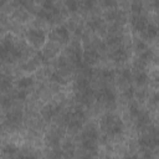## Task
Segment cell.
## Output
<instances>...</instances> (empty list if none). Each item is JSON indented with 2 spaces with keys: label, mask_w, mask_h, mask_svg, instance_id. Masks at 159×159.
<instances>
[{
  "label": "cell",
  "mask_w": 159,
  "mask_h": 159,
  "mask_svg": "<svg viewBox=\"0 0 159 159\" xmlns=\"http://www.w3.org/2000/svg\"><path fill=\"white\" fill-rule=\"evenodd\" d=\"M101 129L107 137H118L124 132V123L123 120L114 113H106L99 122Z\"/></svg>",
  "instance_id": "cell-1"
},
{
  "label": "cell",
  "mask_w": 159,
  "mask_h": 159,
  "mask_svg": "<svg viewBox=\"0 0 159 159\" xmlns=\"http://www.w3.org/2000/svg\"><path fill=\"white\" fill-rule=\"evenodd\" d=\"M26 40L32 47L39 50L46 42V32L42 29H30L26 32Z\"/></svg>",
  "instance_id": "cell-2"
},
{
  "label": "cell",
  "mask_w": 159,
  "mask_h": 159,
  "mask_svg": "<svg viewBox=\"0 0 159 159\" xmlns=\"http://www.w3.org/2000/svg\"><path fill=\"white\" fill-rule=\"evenodd\" d=\"M94 98H97L98 101L103 102L107 106H114V103H116V93L112 88H109L107 86L102 87L97 93L94 92Z\"/></svg>",
  "instance_id": "cell-3"
},
{
  "label": "cell",
  "mask_w": 159,
  "mask_h": 159,
  "mask_svg": "<svg viewBox=\"0 0 159 159\" xmlns=\"http://www.w3.org/2000/svg\"><path fill=\"white\" fill-rule=\"evenodd\" d=\"M52 41H56L58 43H68L70 42V30L65 25L56 26L51 32Z\"/></svg>",
  "instance_id": "cell-4"
},
{
  "label": "cell",
  "mask_w": 159,
  "mask_h": 159,
  "mask_svg": "<svg viewBox=\"0 0 159 159\" xmlns=\"http://www.w3.org/2000/svg\"><path fill=\"white\" fill-rule=\"evenodd\" d=\"M82 60H83V63L87 65V66H92L94 63L98 62L99 60V52L92 47V48H86L84 51H82Z\"/></svg>",
  "instance_id": "cell-5"
},
{
  "label": "cell",
  "mask_w": 159,
  "mask_h": 159,
  "mask_svg": "<svg viewBox=\"0 0 159 159\" xmlns=\"http://www.w3.org/2000/svg\"><path fill=\"white\" fill-rule=\"evenodd\" d=\"M109 57L112 61H114L117 63H122V62H125L128 60V51L125 50L124 46L119 45V46L114 47V50L109 53Z\"/></svg>",
  "instance_id": "cell-6"
},
{
  "label": "cell",
  "mask_w": 159,
  "mask_h": 159,
  "mask_svg": "<svg viewBox=\"0 0 159 159\" xmlns=\"http://www.w3.org/2000/svg\"><path fill=\"white\" fill-rule=\"evenodd\" d=\"M60 112H61V106H60V104H53V103H51V104H47V106H45V107L42 108L41 114H42L43 119L48 122V120H52L55 117H57Z\"/></svg>",
  "instance_id": "cell-7"
},
{
  "label": "cell",
  "mask_w": 159,
  "mask_h": 159,
  "mask_svg": "<svg viewBox=\"0 0 159 159\" xmlns=\"http://www.w3.org/2000/svg\"><path fill=\"white\" fill-rule=\"evenodd\" d=\"M6 124L9 127H17L22 120V111L21 109H12L6 114Z\"/></svg>",
  "instance_id": "cell-8"
},
{
  "label": "cell",
  "mask_w": 159,
  "mask_h": 159,
  "mask_svg": "<svg viewBox=\"0 0 159 159\" xmlns=\"http://www.w3.org/2000/svg\"><path fill=\"white\" fill-rule=\"evenodd\" d=\"M147 24H148V20H147V17L143 16L142 14H139V15H133L132 19H130V25H132V27L134 29V31H137V32H139V34L145 29Z\"/></svg>",
  "instance_id": "cell-9"
},
{
  "label": "cell",
  "mask_w": 159,
  "mask_h": 159,
  "mask_svg": "<svg viewBox=\"0 0 159 159\" xmlns=\"http://www.w3.org/2000/svg\"><path fill=\"white\" fill-rule=\"evenodd\" d=\"M140 35L143 36L144 40H154L157 37V35H158V27H157V25L153 24V22H148L147 26H145V29L140 32Z\"/></svg>",
  "instance_id": "cell-10"
},
{
  "label": "cell",
  "mask_w": 159,
  "mask_h": 159,
  "mask_svg": "<svg viewBox=\"0 0 159 159\" xmlns=\"http://www.w3.org/2000/svg\"><path fill=\"white\" fill-rule=\"evenodd\" d=\"M97 148H98L97 140H93V139H82V149L86 150V152H88V157L96 155Z\"/></svg>",
  "instance_id": "cell-11"
},
{
  "label": "cell",
  "mask_w": 159,
  "mask_h": 159,
  "mask_svg": "<svg viewBox=\"0 0 159 159\" xmlns=\"http://www.w3.org/2000/svg\"><path fill=\"white\" fill-rule=\"evenodd\" d=\"M135 120H137V128L142 129V130L148 128V125L150 124V118H149L148 113H145L143 111H140V113L135 117Z\"/></svg>",
  "instance_id": "cell-12"
},
{
  "label": "cell",
  "mask_w": 159,
  "mask_h": 159,
  "mask_svg": "<svg viewBox=\"0 0 159 159\" xmlns=\"http://www.w3.org/2000/svg\"><path fill=\"white\" fill-rule=\"evenodd\" d=\"M99 138V133L97 130V128L94 125H88L83 129L82 132V139H93V140H98Z\"/></svg>",
  "instance_id": "cell-13"
},
{
  "label": "cell",
  "mask_w": 159,
  "mask_h": 159,
  "mask_svg": "<svg viewBox=\"0 0 159 159\" xmlns=\"http://www.w3.org/2000/svg\"><path fill=\"white\" fill-rule=\"evenodd\" d=\"M62 135H63V134L60 133L58 130H53V132H51V133L47 135L46 142H47V144H50L51 147H53V148H58Z\"/></svg>",
  "instance_id": "cell-14"
},
{
  "label": "cell",
  "mask_w": 159,
  "mask_h": 159,
  "mask_svg": "<svg viewBox=\"0 0 159 159\" xmlns=\"http://www.w3.org/2000/svg\"><path fill=\"white\" fill-rule=\"evenodd\" d=\"M106 19L112 21V22H116V24H119L123 19H124V15L120 10H117V9H111L107 14H106Z\"/></svg>",
  "instance_id": "cell-15"
},
{
  "label": "cell",
  "mask_w": 159,
  "mask_h": 159,
  "mask_svg": "<svg viewBox=\"0 0 159 159\" xmlns=\"http://www.w3.org/2000/svg\"><path fill=\"white\" fill-rule=\"evenodd\" d=\"M34 82H35V80L32 76H24L16 81V87L19 89H27L34 84Z\"/></svg>",
  "instance_id": "cell-16"
},
{
  "label": "cell",
  "mask_w": 159,
  "mask_h": 159,
  "mask_svg": "<svg viewBox=\"0 0 159 159\" xmlns=\"http://www.w3.org/2000/svg\"><path fill=\"white\" fill-rule=\"evenodd\" d=\"M122 40H123V36L120 34H109L104 41V43L107 46H111V47H116V46H119L122 45Z\"/></svg>",
  "instance_id": "cell-17"
},
{
  "label": "cell",
  "mask_w": 159,
  "mask_h": 159,
  "mask_svg": "<svg viewBox=\"0 0 159 159\" xmlns=\"http://www.w3.org/2000/svg\"><path fill=\"white\" fill-rule=\"evenodd\" d=\"M132 80L135 82V84H137V86H139V87H140V86H144V84L149 81V76H148V73H147V72H144V71H142V70H140V71L138 70V71L135 72V75L133 76V78H132Z\"/></svg>",
  "instance_id": "cell-18"
},
{
  "label": "cell",
  "mask_w": 159,
  "mask_h": 159,
  "mask_svg": "<svg viewBox=\"0 0 159 159\" xmlns=\"http://www.w3.org/2000/svg\"><path fill=\"white\" fill-rule=\"evenodd\" d=\"M48 80H50L51 82L56 83V84H60V86H65V84L67 83V80H66V78L62 76V73L58 72V71L51 72L50 76H48Z\"/></svg>",
  "instance_id": "cell-19"
},
{
  "label": "cell",
  "mask_w": 159,
  "mask_h": 159,
  "mask_svg": "<svg viewBox=\"0 0 159 159\" xmlns=\"http://www.w3.org/2000/svg\"><path fill=\"white\" fill-rule=\"evenodd\" d=\"M103 25H104V22H103V20L99 19V17H93V19H91V20L87 22V26H88L92 31H98L99 29L103 27Z\"/></svg>",
  "instance_id": "cell-20"
},
{
  "label": "cell",
  "mask_w": 159,
  "mask_h": 159,
  "mask_svg": "<svg viewBox=\"0 0 159 159\" xmlns=\"http://www.w3.org/2000/svg\"><path fill=\"white\" fill-rule=\"evenodd\" d=\"M17 147L15 145V144H12V143H7V144H5L2 148H1V153H2V155H7V157H12V155H15L16 153H17Z\"/></svg>",
  "instance_id": "cell-21"
},
{
  "label": "cell",
  "mask_w": 159,
  "mask_h": 159,
  "mask_svg": "<svg viewBox=\"0 0 159 159\" xmlns=\"http://www.w3.org/2000/svg\"><path fill=\"white\" fill-rule=\"evenodd\" d=\"M65 6H66V9H67V11L70 14H75L80 9V5H78L77 0H66L65 1Z\"/></svg>",
  "instance_id": "cell-22"
},
{
  "label": "cell",
  "mask_w": 159,
  "mask_h": 159,
  "mask_svg": "<svg viewBox=\"0 0 159 159\" xmlns=\"http://www.w3.org/2000/svg\"><path fill=\"white\" fill-rule=\"evenodd\" d=\"M139 58L143 60L145 63H149V62L154 58V52H153L150 48H147V50L139 52Z\"/></svg>",
  "instance_id": "cell-23"
},
{
  "label": "cell",
  "mask_w": 159,
  "mask_h": 159,
  "mask_svg": "<svg viewBox=\"0 0 159 159\" xmlns=\"http://www.w3.org/2000/svg\"><path fill=\"white\" fill-rule=\"evenodd\" d=\"M39 65H40V62H39L36 58H34V60H30V61L25 62V63L22 65V70H24V71H27V72H32V71H35V70L37 68Z\"/></svg>",
  "instance_id": "cell-24"
},
{
  "label": "cell",
  "mask_w": 159,
  "mask_h": 159,
  "mask_svg": "<svg viewBox=\"0 0 159 159\" xmlns=\"http://www.w3.org/2000/svg\"><path fill=\"white\" fill-rule=\"evenodd\" d=\"M99 75H101L102 80H104V81H112L114 78V76H116V72L112 68H103L99 72Z\"/></svg>",
  "instance_id": "cell-25"
},
{
  "label": "cell",
  "mask_w": 159,
  "mask_h": 159,
  "mask_svg": "<svg viewBox=\"0 0 159 159\" xmlns=\"http://www.w3.org/2000/svg\"><path fill=\"white\" fill-rule=\"evenodd\" d=\"M128 109H129V114L133 117V118H135L139 113H140V108H139V104L137 103V102H132L129 106H128Z\"/></svg>",
  "instance_id": "cell-26"
},
{
  "label": "cell",
  "mask_w": 159,
  "mask_h": 159,
  "mask_svg": "<svg viewBox=\"0 0 159 159\" xmlns=\"http://www.w3.org/2000/svg\"><path fill=\"white\" fill-rule=\"evenodd\" d=\"M130 9H132L133 15H139V14H142V11H143V4H142L140 1H138V0H135V1L132 2Z\"/></svg>",
  "instance_id": "cell-27"
},
{
  "label": "cell",
  "mask_w": 159,
  "mask_h": 159,
  "mask_svg": "<svg viewBox=\"0 0 159 159\" xmlns=\"http://www.w3.org/2000/svg\"><path fill=\"white\" fill-rule=\"evenodd\" d=\"M134 94H135V89H134V87H132V86H128V87L124 89V92H123L124 98L128 99V101H132V99L134 98Z\"/></svg>",
  "instance_id": "cell-28"
},
{
  "label": "cell",
  "mask_w": 159,
  "mask_h": 159,
  "mask_svg": "<svg viewBox=\"0 0 159 159\" xmlns=\"http://www.w3.org/2000/svg\"><path fill=\"white\" fill-rule=\"evenodd\" d=\"M134 48L138 51V52H142V51H144V50H147L148 48V45H147V42L144 41V40H135V42H134Z\"/></svg>",
  "instance_id": "cell-29"
},
{
  "label": "cell",
  "mask_w": 159,
  "mask_h": 159,
  "mask_svg": "<svg viewBox=\"0 0 159 159\" xmlns=\"http://www.w3.org/2000/svg\"><path fill=\"white\" fill-rule=\"evenodd\" d=\"M11 104H12V101H11V98H10L9 96H2V97L0 98V106H1L2 108L9 109V108L11 107Z\"/></svg>",
  "instance_id": "cell-30"
},
{
  "label": "cell",
  "mask_w": 159,
  "mask_h": 159,
  "mask_svg": "<svg viewBox=\"0 0 159 159\" xmlns=\"http://www.w3.org/2000/svg\"><path fill=\"white\" fill-rule=\"evenodd\" d=\"M120 77H122V80H124L125 82H130L132 81V78H133V76H132V72H130V70L129 68H123L122 71H120Z\"/></svg>",
  "instance_id": "cell-31"
},
{
  "label": "cell",
  "mask_w": 159,
  "mask_h": 159,
  "mask_svg": "<svg viewBox=\"0 0 159 159\" xmlns=\"http://www.w3.org/2000/svg\"><path fill=\"white\" fill-rule=\"evenodd\" d=\"M27 96H29L27 89H19L17 88V91L15 92V98L19 101H25L27 98Z\"/></svg>",
  "instance_id": "cell-32"
},
{
  "label": "cell",
  "mask_w": 159,
  "mask_h": 159,
  "mask_svg": "<svg viewBox=\"0 0 159 159\" xmlns=\"http://www.w3.org/2000/svg\"><path fill=\"white\" fill-rule=\"evenodd\" d=\"M42 9L47 10V11H52L55 9V2L53 0H42Z\"/></svg>",
  "instance_id": "cell-33"
},
{
  "label": "cell",
  "mask_w": 159,
  "mask_h": 159,
  "mask_svg": "<svg viewBox=\"0 0 159 159\" xmlns=\"http://www.w3.org/2000/svg\"><path fill=\"white\" fill-rule=\"evenodd\" d=\"M102 5L106 7V9H116L117 7V5H118V2H117V0H102Z\"/></svg>",
  "instance_id": "cell-34"
},
{
  "label": "cell",
  "mask_w": 159,
  "mask_h": 159,
  "mask_svg": "<svg viewBox=\"0 0 159 159\" xmlns=\"http://www.w3.org/2000/svg\"><path fill=\"white\" fill-rule=\"evenodd\" d=\"M150 102H152V103H153L154 106H155V104L158 103V94H157V92H155V93L153 94V97L150 98Z\"/></svg>",
  "instance_id": "cell-35"
},
{
  "label": "cell",
  "mask_w": 159,
  "mask_h": 159,
  "mask_svg": "<svg viewBox=\"0 0 159 159\" xmlns=\"http://www.w3.org/2000/svg\"><path fill=\"white\" fill-rule=\"evenodd\" d=\"M6 4V0H0V7H2Z\"/></svg>",
  "instance_id": "cell-36"
},
{
  "label": "cell",
  "mask_w": 159,
  "mask_h": 159,
  "mask_svg": "<svg viewBox=\"0 0 159 159\" xmlns=\"http://www.w3.org/2000/svg\"><path fill=\"white\" fill-rule=\"evenodd\" d=\"M0 132H1V124H0Z\"/></svg>",
  "instance_id": "cell-37"
}]
</instances>
